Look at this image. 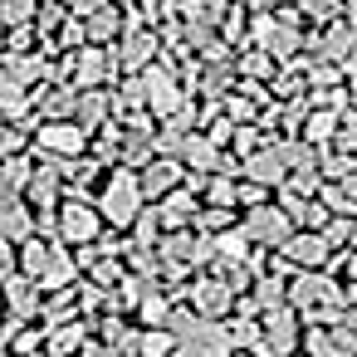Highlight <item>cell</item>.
Instances as JSON below:
<instances>
[{"label": "cell", "instance_id": "7", "mask_svg": "<svg viewBox=\"0 0 357 357\" xmlns=\"http://www.w3.org/2000/svg\"><path fill=\"white\" fill-rule=\"evenodd\" d=\"M142 89H147V113H152L157 123H167L172 113L186 108V89L176 84V74H172L167 64H147V69H142Z\"/></svg>", "mask_w": 357, "mask_h": 357}, {"label": "cell", "instance_id": "15", "mask_svg": "<svg viewBox=\"0 0 357 357\" xmlns=\"http://www.w3.org/2000/svg\"><path fill=\"white\" fill-rule=\"evenodd\" d=\"M113 54H118L123 74H142V69L157 59V35H152V30H128V35H123V45H118Z\"/></svg>", "mask_w": 357, "mask_h": 357}, {"label": "cell", "instance_id": "6", "mask_svg": "<svg viewBox=\"0 0 357 357\" xmlns=\"http://www.w3.org/2000/svg\"><path fill=\"white\" fill-rule=\"evenodd\" d=\"M186 303H191L196 313H206V318H230V313H235V303H240V294H235L220 274L196 269V274H191V284H186Z\"/></svg>", "mask_w": 357, "mask_h": 357}, {"label": "cell", "instance_id": "18", "mask_svg": "<svg viewBox=\"0 0 357 357\" xmlns=\"http://www.w3.org/2000/svg\"><path fill=\"white\" fill-rule=\"evenodd\" d=\"M84 30H89V45H113L123 35V10L118 6H103V10H93L84 20Z\"/></svg>", "mask_w": 357, "mask_h": 357}, {"label": "cell", "instance_id": "26", "mask_svg": "<svg viewBox=\"0 0 357 357\" xmlns=\"http://www.w3.org/2000/svg\"><path fill=\"white\" fill-rule=\"evenodd\" d=\"M6 45H10V25H6V20H0V50H6Z\"/></svg>", "mask_w": 357, "mask_h": 357}, {"label": "cell", "instance_id": "2", "mask_svg": "<svg viewBox=\"0 0 357 357\" xmlns=\"http://www.w3.org/2000/svg\"><path fill=\"white\" fill-rule=\"evenodd\" d=\"M54 215H59V240L64 245H93L108 230V215H103L98 196H84V191H69Z\"/></svg>", "mask_w": 357, "mask_h": 357}, {"label": "cell", "instance_id": "3", "mask_svg": "<svg viewBox=\"0 0 357 357\" xmlns=\"http://www.w3.org/2000/svg\"><path fill=\"white\" fill-rule=\"evenodd\" d=\"M89 147H93V132L79 128L74 118H40V128H35V152H45L54 162L89 157Z\"/></svg>", "mask_w": 357, "mask_h": 357}, {"label": "cell", "instance_id": "5", "mask_svg": "<svg viewBox=\"0 0 357 357\" xmlns=\"http://www.w3.org/2000/svg\"><path fill=\"white\" fill-rule=\"evenodd\" d=\"M259 323H264V342H259L264 352H274V357H294V352L303 347V313H298L294 303L264 308Z\"/></svg>", "mask_w": 357, "mask_h": 357}, {"label": "cell", "instance_id": "1", "mask_svg": "<svg viewBox=\"0 0 357 357\" xmlns=\"http://www.w3.org/2000/svg\"><path fill=\"white\" fill-rule=\"evenodd\" d=\"M98 206H103L108 225L128 230V225L137 220V211L147 206V191H142V176H137V167H123V162H118V167L108 172L103 191H98Z\"/></svg>", "mask_w": 357, "mask_h": 357}, {"label": "cell", "instance_id": "14", "mask_svg": "<svg viewBox=\"0 0 357 357\" xmlns=\"http://www.w3.org/2000/svg\"><path fill=\"white\" fill-rule=\"evenodd\" d=\"M176 157L186 162V172H220V157H225V147H220L211 132H186Z\"/></svg>", "mask_w": 357, "mask_h": 357}, {"label": "cell", "instance_id": "19", "mask_svg": "<svg viewBox=\"0 0 357 357\" xmlns=\"http://www.w3.org/2000/svg\"><path fill=\"white\" fill-rule=\"evenodd\" d=\"M318 196H323V206H328L333 215H352V220H357V196H352L342 181H323Z\"/></svg>", "mask_w": 357, "mask_h": 357}, {"label": "cell", "instance_id": "22", "mask_svg": "<svg viewBox=\"0 0 357 357\" xmlns=\"http://www.w3.org/2000/svg\"><path fill=\"white\" fill-rule=\"evenodd\" d=\"M10 274H20V245L0 235V279H10Z\"/></svg>", "mask_w": 357, "mask_h": 357}, {"label": "cell", "instance_id": "4", "mask_svg": "<svg viewBox=\"0 0 357 357\" xmlns=\"http://www.w3.org/2000/svg\"><path fill=\"white\" fill-rule=\"evenodd\" d=\"M240 230H245L255 245H264V250H284V240H289L298 225H294V215L269 196V201H259V206H245V211H240Z\"/></svg>", "mask_w": 357, "mask_h": 357}, {"label": "cell", "instance_id": "20", "mask_svg": "<svg viewBox=\"0 0 357 357\" xmlns=\"http://www.w3.org/2000/svg\"><path fill=\"white\" fill-rule=\"evenodd\" d=\"M35 15H40V0H0V20H6L10 30L15 25H35Z\"/></svg>", "mask_w": 357, "mask_h": 357}, {"label": "cell", "instance_id": "16", "mask_svg": "<svg viewBox=\"0 0 357 357\" xmlns=\"http://www.w3.org/2000/svg\"><path fill=\"white\" fill-rule=\"evenodd\" d=\"M0 69H6L15 84H25V89H35L45 74H50V59L45 54H30V50H10L6 59H0Z\"/></svg>", "mask_w": 357, "mask_h": 357}, {"label": "cell", "instance_id": "25", "mask_svg": "<svg viewBox=\"0 0 357 357\" xmlns=\"http://www.w3.org/2000/svg\"><path fill=\"white\" fill-rule=\"evenodd\" d=\"M69 6V15H79V20H89L93 10H103V6H113V0H64Z\"/></svg>", "mask_w": 357, "mask_h": 357}, {"label": "cell", "instance_id": "8", "mask_svg": "<svg viewBox=\"0 0 357 357\" xmlns=\"http://www.w3.org/2000/svg\"><path fill=\"white\" fill-rule=\"evenodd\" d=\"M294 269H328V259H333V245H328V235L323 230H294L289 240H284V250H279Z\"/></svg>", "mask_w": 357, "mask_h": 357}, {"label": "cell", "instance_id": "27", "mask_svg": "<svg viewBox=\"0 0 357 357\" xmlns=\"http://www.w3.org/2000/svg\"><path fill=\"white\" fill-rule=\"evenodd\" d=\"M347 303H357V279H352V284H347Z\"/></svg>", "mask_w": 357, "mask_h": 357}, {"label": "cell", "instance_id": "24", "mask_svg": "<svg viewBox=\"0 0 357 357\" xmlns=\"http://www.w3.org/2000/svg\"><path fill=\"white\" fill-rule=\"evenodd\" d=\"M20 201H25V191H20V186H10L6 176H0V215H6V211H15Z\"/></svg>", "mask_w": 357, "mask_h": 357}, {"label": "cell", "instance_id": "21", "mask_svg": "<svg viewBox=\"0 0 357 357\" xmlns=\"http://www.w3.org/2000/svg\"><path fill=\"white\" fill-rule=\"evenodd\" d=\"M352 230H357V220H352V215H333V220L323 225V235H328V245H333V250H347V245H352Z\"/></svg>", "mask_w": 357, "mask_h": 357}, {"label": "cell", "instance_id": "9", "mask_svg": "<svg viewBox=\"0 0 357 357\" xmlns=\"http://www.w3.org/2000/svg\"><path fill=\"white\" fill-rule=\"evenodd\" d=\"M137 176H142L147 201H162L167 191H176V186L186 181V162H181V157H172V152H157L147 167H137Z\"/></svg>", "mask_w": 357, "mask_h": 357}, {"label": "cell", "instance_id": "29", "mask_svg": "<svg viewBox=\"0 0 357 357\" xmlns=\"http://www.w3.org/2000/svg\"><path fill=\"white\" fill-rule=\"evenodd\" d=\"M352 245H357V230H352Z\"/></svg>", "mask_w": 357, "mask_h": 357}, {"label": "cell", "instance_id": "23", "mask_svg": "<svg viewBox=\"0 0 357 357\" xmlns=\"http://www.w3.org/2000/svg\"><path fill=\"white\" fill-rule=\"evenodd\" d=\"M79 357H128V352H123V347H118V342H103V337H89V342H84V352H79Z\"/></svg>", "mask_w": 357, "mask_h": 357}, {"label": "cell", "instance_id": "10", "mask_svg": "<svg viewBox=\"0 0 357 357\" xmlns=\"http://www.w3.org/2000/svg\"><path fill=\"white\" fill-rule=\"evenodd\" d=\"M289 172H294V167H289V157H284V147H279V142H264L259 152H250V157H245V176H250V181H259V186H269V191H279V186L289 181Z\"/></svg>", "mask_w": 357, "mask_h": 357}, {"label": "cell", "instance_id": "28", "mask_svg": "<svg viewBox=\"0 0 357 357\" xmlns=\"http://www.w3.org/2000/svg\"><path fill=\"white\" fill-rule=\"evenodd\" d=\"M0 318H6V289H0Z\"/></svg>", "mask_w": 357, "mask_h": 357}, {"label": "cell", "instance_id": "13", "mask_svg": "<svg viewBox=\"0 0 357 357\" xmlns=\"http://www.w3.org/2000/svg\"><path fill=\"white\" fill-rule=\"evenodd\" d=\"M157 211H162V225H167V230H186V225H196V211H201V191H191V186L181 181L176 191H167V196L157 201Z\"/></svg>", "mask_w": 357, "mask_h": 357}, {"label": "cell", "instance_id": "12", "mask_svg": "<svg viewBox=\"0 0 357 357\" xmlns=\"http://www.w3.org/2000/svg\"><path fill=\"white\" fill-rule=\"evenodd\" d=\"M0 289H6V313H15V318H40V308H45V289H40L30 274L0 279Z\"/></svg>", "mask_w": 357, "mask_h": 357}, {"label": "cell", "instance_id": "11", "mask_svg": "<svg viewBox=\"0 0 357 357\" xmlns=\"http://www.w3.org/2000/svg\"><path fill=\"white\" fill-rule=\"evenodd\" d=\"M108 118H118V93L113 89H79V103H74V123L98 132L108 128Z\"/></svg>", "mask_w": 357, "mask_h": 357}, {"label": "cell", "instance_id": "17", "mask_svg": "<svg viewBox=\"0 0 357 357\" xmlns=\"http://www.w3.org/2000/svg\"><path fill=\"white\" fill-rule=\"evenodd\" d=\"M74 103H79L74 84H50V89L35 93V113L40 118H74Z\"/></svg>", "mask_w": 357, "mask_h": 357}]
</instances>
